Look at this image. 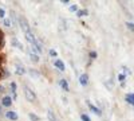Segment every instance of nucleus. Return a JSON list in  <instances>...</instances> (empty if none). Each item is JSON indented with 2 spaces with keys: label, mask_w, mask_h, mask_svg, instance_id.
<instances>
[{
  "label": "nucleus",
  "mask_w": 134,
  "mask_h": 121,
  "mask_svg": "<svg viewBox=\"0 0 134 121\" xmlns=\"http://www.w3.org/2000/svg\"><path fill=\"white\" fill-rule=\"evenodd\" d=\"M19 24H20L21 30L24 31V34H28V32H31L30 24H28V22H27V19H26L24 16H20V18H19Z\"/></svg>",
  "instance_id": "1"
},
{
  "label": "nucleus",
  "mask_w": 134,
  "mask_h": 121,
  "mask_svg": "<svg viewBox=\"0 0 134 121\" xmlns=\"http://www.w3.org/2000/svg\"><path fill=\"white\" fill-rule=\"evenodd\" d=\"M118 80H119L121 82H124V81H125V74H119V75H118Z\"/></svg>",
  "instance_id": "23"
},
{
  "label": "nucleus",
  "mask_w": 134,
  "mask_h": 121,
  "mask_svg": "<svg viewBox=\"0 0 134 121\" xmlns=\"http://www.w3.org/2000/svg\"><path fill=\"white\" fill-rule=\"evenodd\" d=\"M30 75H31V77H35V78H39V77H40V74H39L36 70H32V69L30 70Z\"/></svg>",
  "instance_id": "14"
},
{
  "label": "nucleus",
  "mask_w": 134,
  "mask_h": 121,
  "mask_svg": "<svg viewBox=\"0 0 134 121\" xmlns=\"http://www.w3.org/2000/svg\"><path fill=\"white\" fill-rule=\"evenodd\" d=\"M70 11H71V12H75V11H78V7L76 6H71L70 7Z\"/></svg>",
  "instance_id": "24"
},
{
  "label": "nucleus",
  "mask_w": 134,
  "mask_h": 121,
  "mask_svg": "<svg viewBox=\"0 0 134 121\" xmlns=\"http://www.w3.org/2000/svg\"><path fill=\"white\" fill-rule=\"evenodd\" d=\"M126 27H127L130 31H134V23H133V22H127V23H126Z\"/></svg>",
  "instance_id": "16"
},
{
  "label": "nucleus",
  "mask_w": 134,
  "mask_h": 121,
  "mask_svg": "<svg viewBox=\"0 0 134 121\" xmlns=\"http://www.w3.org/2000/svg\"><path fill=\"white\" fill-rule=\"evenodd\" d=\"M47 116H48V120H50V121H57V118H55V116H54V113H52L51 111H48Z\"/></svg>",
  "instance_id": "15"
},
{
  "label": "nucleus",
  "mask_w": 134,
  "mask_h": 121,
  "mask_svg": "<svg viewBox=\"0 0 134 121\" xmlns=\"http://www.w3.org/2000/svg\"><path fill=\"white\" fill-rule=\"evenodd\" d=\"M24 73H26V70L23 67V65H20L19 62H16V74L18 75H21V74H24Z\"/></svg>",
  "instance_id": "5"
},
{
  "label": "nucleus",
  "mask_w": 134,
  "mask_h": 121,
  "mask_svg": "<svg viewBox=\"0 0 134 121\" xmlns=\"http://www.w3.org/2000/svg\"><path fill=\"white\" fill-rule=\"evenodd\" d=\"M11 87H12V92H14V97H16L15 96V93H16V83L12 82V83H11Z\"/></svg>",
  "instance_id": "22"
},
{
  "label": "nucleus",
  "mask_w": 134,
  "mask_h": 121,
  "mask_svg": "<svg viewBox=\"0 0 134 121\" xmlns=\"http://www.w3.org/2000/svg\"><path fill=\"white\" fill-rule=\"evenodd\" d=\"M5 116H7V118H9V120H18V113H15V112H12V111L7 112Z\"/></svg>",
  "instance_id": "7"
},
{
  "label": "nucleus",
  "mask_w": 134,
  "mask_h": 121,
  "mask_svg": "<svg viewBox=\"0 0 134 121\" xmlns=\"http://www.w3.org/2000/svg\"><path fill=\"white\" fill-rule=\"evenodd\" d=\"M79 82H81L82 86H86V85H87V82H88V77H87V74H82V75L79 77Z\"/></svg>",
  "instance_id": "6"
},
{
  "label": "nucleus",
  "mask_w": 134,
  "mask_h": 121,
  "mask_svg": "<svg viewBox=\"0 0 134 121\" xmlns=\"http://www.w3.org/2000/svg\"><path fill=\"white\" fill-rule=\"evenodd\" d=\"M81 118H82V121H91V120H90V117H88L87 114H82V116H81Z\"/></svg>",
  "instance_id": "21"
},
{
  "label": "nucleus",
  "mask_w": 134,
  "mask_h": 121,
  "mask_svg": "<svg viewBox=\"0 0 134 121\" xmlns=\"http://www.w3.org/2000/svg\"><path fill=\"white\" fill-rule=\"evenodd\" d=\"M88 106H90V109H91V111H93L95 114H98V116H100V114H102V112H100V111H99V109H98L97 106H94L93 104H90V102H88Z\"/></svg>",
  "instance_id": "11"
},
{
  "label": "nucleus",
  "mask_w": 134,
  "mask_h": 121,
  "mask_svg": "<svg viewBox=\"0 0 134 121\" xmlns=\"http://www.w3.org/2000/svg\"><path fill=\"white\" fill-rule=\"evenodd\" d=\"M24 94H26V98L28 101H35V98H36V96H35V93H34L31 89H28V87H26L24 89Z\"/></svg>",
  "instance_id": "2"
},
{
  "label": "nucleus",
  "mask_w": 134,
  "mask_h": 121,
  "mask_svg": "<svg viewBox=\"0 0 134 121\" xmlns=\"http://www.w3.org/2000/svg\"><path fill=\"white\" fill-rule=\"evenodd\" d=\"M59 85H60V86L63 87V89H64L66 92H67V90H70V87H69V83H67V81H66V80H60V81H59Z\"/></svg>",
  "instance_id": "12"
},
{
  "label": "nucleus",
  "mask_w": 134,
  "mask_h": 121,
  "mask_svg": "<svg viewBox=\"0 0 134 121\" xmlns=\"http://www.w3.org/2000/svg\"><path fill=\"white\" fill-rule=\"evenodd\" d=\"M55 66H57V67L60 70V71H64V63L62 62V61H59V59H57V61H55Z\"/></svg>",
  "instance_id": "9"
},
{
  "label": "nucleus",
  "mask_w": 134,
  "mask_h": 121,
  "mask_svg": "<svg viewBox=\"0 0 134 121\" xmlns=\"http://www.w3.org/2000/svg\"><path fill=\"white\" fill-rule=\"evenodd\" d=\"M85 15H87V11L86 9H81L79 12H78V16H85Z\"/></svg>",
  "instance_id": "20"
},
{
  "label": "nucleus",
  "mask_w": 134,
  "mask_h": 121,
  "mask_svg": "<svg viewBox=\"0 0 134 121\" xmlns=\"http://www.w3.org/2000/svg\"><path fill=\"white\" fill-rule=\"evenodd\" d=\"M26 39L31 43V46H34L35 47L36 46V42H38V39L35 38V35L32 34V32H28V34H26Z\"/></svg>",
  "instance_id": "3"
},
{
  "label": "nucleus",
  "mask_w": 134,
  "mask_h": 121,
  "mask_svg": "<svg viewBox=\"0 0 134 121\" xmlns=\"http://www.w3.org/2000/svg\"><path fill=\"white\" fill-rule=\"evenodd\" d=\"M30 58L34 62H39V55H38V54H35V52H30Z\"/></svg>",
  "instance_id": "13"
},
{
  "label": "nucleus",
  "mask_w": 134,
  "mask_h": 121,
  "mask_svg": "<svg viewBox=\"0 0 134 121\" xmlns=\"http://www.w3.org/2000/svg\"><path fill=\"white\" fill-rule=\"evenodd\" d=\"M90 57H91L93 59H94V58H97V52H94V51H91V52H90Z\"/></svg>",
  "instance_id": "26"
},
{
  "label": "nucleus",
  "mask_w": 134,
  "mask_h": 121,
  "mask_svg": "<svg viewBox=\"0 0 134 121\" xmlns=\"http://www.w3.org/2000/svg\"><path fill=\"white\" fill-rule=\"evenodd\" d=\"M125 100H126V101H127L129 104L134 105V93H129V94H126Z\"/></svg>",
  "instance_id": "8"
},
{
  "label": "nucleus",
  "mask_w": 134,
  "mask_h": 121,
  "mask_svg": "<svg viewBox=\"0 0 134 121\" xmlns=\"http://www.w3.org/2000/svg\"><path fill=\"white\" fill-rule=\"evenodd\" d=\"M3 24L5 27H11V24H12V23H11V19H4L3 20Z\"/></svg>",
  "instance_id": "17"
},
{
  "label": "nucleus",
  "mask_w": 134,
  "mask_h": 121,
  "mask_svg": "<svg viewBox=\"0 0 134 121\" xmlns=\"http://www.w3.org/2000/svg\"><path fill=\"white\" fill-rule=\"evenodd\" d=\"M50 57H52V58H55V57H58V52L55 51V50H50Z\"/></svg>",
  "instance_id": "19"
},
{
  "label": "nucleus",
  "mask_w": 134,
  "mask_h": 121,
  "mask_svg": "<svg viewBox=\"0 0 134 121\" xmlns=\"http://www.w3.org/2000/svg\"><path fill=\"white\" fill-rule=\"evenodd\" d=\"M4 15H5V11L3 8H0V18H4Z\"/></svg>",
  "instance_id": "25"
},
{
  "label": "nucleus",
  "mask_w": 134,
  "mask_h": 121,
  "mask_svg": "<svg viewBox=\"0 0 134 121\" xmlns=\"http://www.w3.org/2000/svg\"><path fill=\"white\" fill-rule=\"evenodd\" d=\"M11 43H12V45L18 49V50H21V51H23L24 50V47H23V45H21V43L16 39V38H14V39H11Z\"/></svg>",
  "instance_id": "4"
},
{
  "label": "nucleus",
  "mask_w": 134,
  "mask_h": 121,
  "mask_svg": "<svg viewBox=\"0 0 134 121\" xmlns=\"http://www.w3.org/2000/svg\"><path fill=\"white\" fill-rule=\"evenodd\" d=\"M62 3H63V4H69L70 2H69V0H62Z\"/></svg>",
  "instance_id": "27"
},
{
  "label": "nucleus",
  "mask_w": 134,
  "mask_h": 121,
  "mask_svg": "<svg viewBox=\"0 0 134 121\" xmlns=\"http://www.w3.org/2000/svg\"><path fill=\"white\" fill-rule=\"evenodd\" d=\"M30 118H31L32 121H39V117H38L36 114H34V113H30Z\"/></svg>",
  "instance_id": "18"
},
{
  "label": "nucleus",
  "mask_w": 134,
  "mask_h": 121,
  "mask_svg": "<svg viewBox=\"0 0 134 121\" xmlns=\"http://www.w3.org/2000/svg\"><path fill=\"white\" fill-rule=\"evenodd\" d=\"M2 102H3V105H4V106H11V104H12V100H11V97H8V96H7V97H4V98H3V101H2Z\"/></svg>",
  "instance_id": "10"
}]
</instances>
